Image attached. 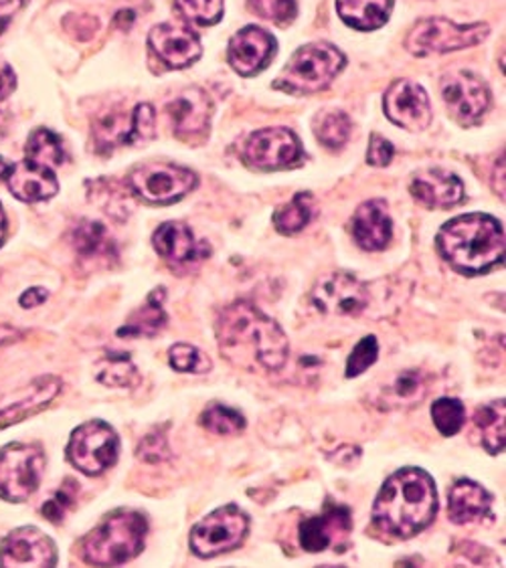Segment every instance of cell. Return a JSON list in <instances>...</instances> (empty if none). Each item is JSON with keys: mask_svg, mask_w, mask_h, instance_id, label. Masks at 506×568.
Wrapping results in <instances>:
<instances>
[{"mask_svg": "<svg viewBox=\"0 0 506 568\" xmlns=\"http://www.w3.org/2000/svg\"><path fill=\"white\" fill-rule=\"evenodd\" d=\"M219 353L245 371H282L290 356L289 336L276 320L270 318L252 302H233L215 320Z\"/></svg>", "mask_w": 506, "mask_h": 568, "instance_id": "cell-1", "label": "cell"}, {"mask_svg": "<svg viewBox=\"0 0 506 568\" xmlns=\"http://www.w3.org/2000/svg\"><path fill=\"white\" fill-rule=\"evenodd\" d=\"M436 481L422 467H403L383 484L373 506V524L383 535L414 538L434 523Z\"/></svg>", "mask_w": 506, "mask_h": 568, "instance_id": "cell-2", "label": "cell"}, {"mask_svg": "<svg viewBox=\"0 0 506 568\" xmlns=\"http://www.w3.org/2000/svg\"><path fill=\"white\" fill-rule=\"evenodd\" d=\"M436 247L442 260L462 275H483L505 260V229L495 216H456L439 229Z\"/></svg>", "mask_w": 506, "mask_h": 568, "instance_id": "cell-3", "label": "cell"}, {"mask_svg": "<svg viewBox=\"0 0 506 568\" xmlns=\"http://www.w3.org/2000/svg\"><path fill=\"white\" fill-rule=\"evenodd\" d=\"M146 535L149 520L142 511H112L81 540V557L93 567L126 565L144 550Z\"/></svg>", "mask_w": 506, "mask_h": 568, "instance_id": "cell-4", "label": "cell"}, {"mask_svg": "<svg viewBox=\"0 0 506 568\" xmlns=\"http://www.w3.org/2000/svg\"><path fill=\"white\" fill-rule=\"evenodd\" d=\"M345 68V55L331 43H312L298 49L277 78L276 90L292 95L316 93L333 83Z\"/></svg>", "mask_w": 506, "mask_h": 568, "instance_id": "cell-5", "label": "cell"}, {"mask_svg": "<svg viewBox=\"0 0 506 568\" xmlns=\"http://www.w3.org/2000/svg\"><path fill=\"white\" fill-rule=\"evenodd\" d=\"M486 37H488L486 24H456L448 19L434 17L415 24L407 34L405 47L417 58H429V55H444L449 51H461V49L478 45Z\"/></svg>", "mask_w": 506, "mask_h": 568, "instance_id": "cell-6", "label": "cell"}, {"mask_svg": "<svg viewBox=\"0 0 506 568\" xmlns=\"http://www.w3.org/2000/svg\"><path fill=\"white\" fill-rule=\"evenodd\" d=\"M196 174L171 162H149L130 172L126 184L132 194L150 205H173L196 189Z\"/></svg>", "mask_w": 506, "mask_h": 568, "instance_id": "cell-7", "label": "cell"}, {"mask_svg": "<svg viewBox=\"0 0 506 568\" xmlns=\"http://www.w3.org/2000/svg\"><path fill=\"white\" fill-rule=\"evenodd\" d=\"M250 532V518L237 506H223L211 511L191 528V550L199 558H215L240 548Z\"/></svg>", "mask_w": 506, "mask_h": 568, "instance_id": "cell-8", "label": "cell"}, {"mask_svg": "<svg viewBox=\"0 0 506 568\" xmlns=\"http://www.w3.org/2000/svg\"><path fill=\"white\" fill-rule=\"evenodd\" d=\"M45 474V454L39 445L12 444L0 449V498L29 500Z\"/></svg>", "mask_w": 506, "mask_h": 568, "instance_id": "cell-9", "label": "cell"}, {"mask_svg": "<svg viewBox=\"0 0 506 568\" xmlns=\"http://www.w3.org/2000/svg\"><path fill=\"white\" fill-rule=\"evenodd\" d=\"M120 454V439L104 420L83 423L71 433L68 459L85 476H100L115 466Z\"/></svg>", "mask_w": 506, "mask_h": 568, "instance_id": "cell-10", "label": "cell"}, {"mask_svg": "<svg viewBox=\"0 0 506 568\" xmlns=\"http://www.w3.org/2000/svg\"><path fill=\"white\" fill-rule=\"evenodd\" d=\"M371 285L353 273L334 272L323 275L311 292L312 306L326 316L357 318L371 306Z\"/></svg>", "mask_w": 506, "mask_h": 568, "instance_id": "cell-11", "label": "cell"}, {"mask_svg": "<svg viewBox=\"0 0 506 568\" xmlns=\"http://www.w3.org/2000/svg\"><path fill=\"white\" fill-rule=\"evenodd\" d=\"M242 156L257 171H284L302 159V146L289 128H264L245 140Z\"/></svg>", "mask_w": 506, "mask_h": 568, "instance_id": "cell-12", "label": "cell"}, {"mask_svg": "<svg viewBox=\"0 0 506 568\" xmlns=\"http://www.w3.org/2000/svg\"><path fill=\"white\" fill-rule=\"evenodd\" d=\"M442 95L452 118L462 125L476 124L490 105V91L470 71H452L442 80Z\"/></svg>", "mask_w": 506, "mask_h": 568, "instance_id": "cell-13", "label": "cell"}, {"mask_svg": "<svg viewBox=\"0 0 506 568\" xmlns=\"http://www.w3.org/2000/svg\"><path fill=\"white\" fill-rule=\"evenodd\" d=\"M152 245L164 262L181 272L193 270L211 257L208 241L196 240L191 227L176 221L162 223L152 235Z\"/></svg>", "mask_w": 506, "mask_h": 568, "instance_id": "cell-14", "label": "cell"}, {"mask_svg": "<svg viewBox=\"0 0 506 568\" xmlns=\"http://www.w3.org/2000/svg\"><path fill=\"white\" fill-rule=\"evenodd\" d=\"M383 108L393 124L409 132H422L432 122L429 98L424 88L414 81H393L389 90L385 91Z\"/></svg>", "mask_w": 506, "mask_h": 568, "instance_id": "cell-15", "label": "cell"}, {"mask_svg": "<svg viewBox=\"0 0 506 568\" xmlns=\"http://www.w3.org/2000/svg\"><path fill=\"white\" fill-rule=\"evenodd\" d=\"M55 542L39 528H17L0 545V567H55Z\"/></svg>", "mask_w": 506, "mask_h": 568, "instance_id": "cell-16", "label": "cell"}, {"mask_svg": "<svg viewBox=\"0 0 506 568\" xmlns=\"http://www.w3.org/2000/svg\"><path fill=\"white\" fill-rule=\"evenodd\" d=\"M166 114L173 122L174 136L189 144H195L205 140L211 128L213 103L203 90L183 91L166 105Z\"/></svg>", "mask_w": 506, "mask_h": 568, "instance_id": "cell-17", "label": "cell"}, {"mask_svg": "<svg viewBox=\"0 0 506 568\" xmlns=\"http://www.w3.org/2000/svg\"><path fill=\"white\" fill-rule=\"evenodd\" d=\"M351 530H353L351 510L343 504L328 501L321 516H311L300 523V546L311 555H318L336 545L338 538L351 535Z\"/></svg>", "mask_w": 506, "mask_h": 568, "instance_id": "cell-18", "label": "cell"}, {"mask_svg": "<svg viewBox=\"0 0 506 568\" xmlns=\"http://www.w3.org/2000/svg\"><path fill=\"white\" fill-rule=\"evenodd\" d=\"M149 45L162 65L184 69L201 58V41L195 31L179 23H164L150 31Z\"/></svg>", "mask_w": 506, "mask_h": 568, "instance_id": "cell-19", "label": "cell"}, {"mask_svg": "<svg viewBox=\"0 0 506 568\" xmlns=\"http://www.w3.org/2000/svg\"><path fill=\"white\" fill-rule=\"evenodd\" d=\"M61 385L63 383L58 376H43L37 378L29 387L17 388L11 395L0 398V429L45 409L47 405L58 397Z\"/></svg>", "mask_w": 506, "mask_h": 568, "instance_id": "cell-20", "label": "cell"}, {"mask_svg": "<svg viewBox=\"0 0 506 568\" xmlns=\"http://www.w3.org/2000/svg\"><path fill=\"white\" fill-rule=\"evenodd\" d=\"M276 53V39L260 27H245L230 41L231 68L240 75H255L270 63Z\"/></svg>", "mask_w": 506, "mask_h": 568, "instance_id": "cell-21", "label": "cell"}, {"mask_svg": "<svg viewBox=\"0 0 506 568\" xmlns=\"http://www.w3.org/2000/svg\"><path fill=\"white\" fill-rule=\"evenodd\" d=\"M429 393V376L419 368H407L383 381L373 393V405L381 410L409 409Z\"/></svg>", "mask_w": 506, "mask_h": 568, "instance_id": "cell-22", "label": "cell"}, {"mask_svg": "<svg viewBox=\"0 0 506 568\" xmlns=\"http://www.w3.org/2000/svg\"><path fill=\"white\" fill-rule=\"evenodd\" d=\"M409 193L427 209H449L464 199V184L456 174L442 169L417 172L409 184Z\"/></svg>", "mask_w": 506, "mask_h": 568, "instance_id": "cell-23", "label": "cell"}, {"mask_svg": "<svg viewBox=\"0 0 506 568\" xmlns=\"http://www.w3.org/2000/svg\"><path fill=\"white\" fill-rule=\"evenodd\" d=\"M7 186L19 201L23 203H41L53 199L59 191L55 172L45 166H39L31 160L12 164L7 172Z\"/></svg>", "mask_w": 506, "mask_h": 568, "instance_id": "cell-24", "label": "cell"}, {"mask_svg": "<svg viewBox=\"0 0 506 568\" xmlns=\"http://www.w3.org/2000/svg\"><path fill=\"white\" fill-rule=\"evenodd\" d=\"M353 237L365 251H383L393 237V221L387 203L375 199L358 206L353 215Z\"/></svg>", "mask_w": 506, "mask_h": 568, "instance_id": "cell-25", "label": "cell"}, {"mask_svg": "<svg viewBox=\"0 0 506 568\" xmlns=\"http://www.w3.org/2000/svg\"><path fill=\"white\" fill-rule=\"evenodd\" d=\"M490 510H493V496L480 484L462 478L449 489L448 516L452 523L458 526L480 523L486 516H493Z\"/></svg>", "mask_w": 506, "mask_h": 568, "instance_id": "cell-26", "label": "cell"}, {"mask_svg": "<svg viewBox=\"0 0 506 568\" xmlns=\"http://www.w3.org/2000/svg\"><path fill=\"white\" fill-rule=\"evenodd\" d=\"M71 243L83 262L110 265L118 260L114 240L100 221H80L71 233Z\"/></svg>", "mask_w": 506, "mask_h": 568, "instance_id": "cell-27", "label": "cell"}, {"mask_svg": "<svg viewBox=\"0 0 506 568\" xmlns=\"http://www.w3.org/2000/svg\"><path fill=\"white\" fill-rule=\"evenodd\" d=\"M164 297H166V290L164 287H156L150 292L146 297V304L140 306L126 324L118 329V336H126V338H154L159 332L164 329L169 316L164 312Z\"/></svg>", "mask_w": 506, "mask_h": 568, "instance_id": "cell-28", "label": "cell"}, {"mask_svg": "<svg viewBox=\"0 0 506 568\" xmlns=\"http://www.w3.org/2000/svg\"><path fill=\"white\" fill-rule=\"evenodd\" d=\"M393 0H336V11L348 27L375 31L387 23Z\"/></svg>", "mask_w": 506, "mask_h": 568, "instance_id": "cell-29", "label": "cell"}, {"mask_svg": "<svg viewBox=\"0 0 506 568\" xmlns=\"http://www.w3.org/2000/svg\"><path fill=\"white\" fill-rule=\"evenodd\" d=\"M505 398L483 405L474 413V427L480 435V444L490 455L505 452Z\"/></svg>", "mask_w": 506, "mask_h": 568, "instance_id": "cell-30", "label": "cell"}, {"mask_svg": "<svg viewBox=\"0 0 506 568\" xmlns=\"http://www.w3.org/2000/svg\"><path fill=\"white\" fill-rule=\"evenodd\" d=\"M132 114L118 112V114H108L93 125V142L95 149L102 154H110L112 150L120 146H132Z\"/></svg>", "mask_w": 506, "mask_h": 568, "instance_id": "cell-31", "label": "cell"}, {"mask_svg": "<svg viewBox=\"0 0 506 568\" xmlns=\"http://www.w3.org/2000/svg\"><path fill=\"white\" fill-rule=\"evenodd\" d=\"M24 152H27V160L36 162L39 166L51 169V171L59 169L65 160L61 138L55 132L47 130V128L33 130V134L27 140Z\"/></svg>", "mask_w": 506, "mask_h": 568, "instance_id": "cell-32", "label": "cell"}, {"mask_svg": "<svg viewBox=\"0 0 506 568\" xmlns=\"http://www.w3.org/2000/svg\"><path fill=\"white\" fill-rule=\"evenodd\" d=\"M88 186L93 189L90 199L102 206L108 215L114 219H126L132 213V191L128 184H118V182L102 179V181L90 182Z\"/></svg>", "mask_w": 506, "mask_h": 568, "instance_id": "cell-33", "label": "cell"}, {"mask_svg": "<svg viewBox=\"0 0 506 568\" xmlns=\"http://www.w3.org/2000/svg\"><path fill=\"white\" fill-rule=\"evenodd\" d=\"M98 381L105 387L128 388L139 385L140 375L130 354L110 353L98 363Z\"/></svg>", "mask_w": 506, "mask_h": 568, "instance_id": "cell-34", "label": "cell"}, {"mask_svg": "<svg viewBox=\"0 0 506 568\" xmlns=\"http://www.w3.org/2000/svg\"><path fill=\"white\" fill-rule=\"evenodd\" d=\"M312 194L296 193L289 205H282L274 213V227L282 235H296L311 225Z\"/></svg>", "mask_w": 506, "mask_h": 568, "instance_id": "cell-35", "label": "cell"}, {"mask_svg": "<svg viewBox=\"0 0 506 568\" xmlns=\"http://www.w3.org/2000/svg\"><path fill=\"white\" fill-rule=\"evenodd\" d=\"M199 425L215 435H237L245 429V417L237 409H231L221 403H211L208 409L201 413Z\"/></svg>", "mask_w": 506, "mask_h": 568, "instance_id": "cell-36", "label": "cell"}, {"mask_svg": "<svg viewBox=\"0 0 506 568\" xmlns=\"http://www.w3.org/2000/svg\"><path fill=\"white\" fill-rule=\"evenodd\" d=\"M432 420L444 437H454L466 423V407L461 398L442 397L432 405Z\"/></svg>", "mask_w": 506, "mask_h": 568, "instance_id": "cell-37", "label": "cell"}, {"mask_svg": "<svg viewBox=\"0 0 506 568\" xmlns=\"http://www.w3.org/2000/svg\"><path fill=\"white\" fill-rule=\"evenodd\" d=\"M169 364L176 373H184V375H205L213 368L208 354L201 353L193 344H184V342H179L169 348Z\"/></svg>", "mask_w": 506, "mask_h": 568, "instance_id": "cell-38", "label": "cell"}, {"mask_svg": "<svg viewBox=\"0 0 506 568\" xmlns=\"http://www.w3.org/2000/svg\"><path fill=\"white\" fill-rule=\"evenodd\" d=\"M351 118L345 112H328L316 122V138L326 149L336 150L345 146L351 138Z\"/></svg>", "mask_w": 506, "mask_h": 568, "instance_id": "cell-39", "label": "cell"}, {"mask_svg": "<svg viewBox=\"0 0 506 568\" xmlns=\"http://www.w3.org/2000/svg\"><path fill=\"white\" fill-rule=\"evenodd\" d=\"M174 7L186 21L201 27L219 23L223 17V0H174Z\"/></svg>", "mask_w": 506, "mask_h": 568, "instance_id": "cell-40", "label": "cell"}, {"mask_svg": "<svg viewBox=\"0 0 506 568\" xmlns=\"http://www.w3.org/2000/svg\"><path fill=\"white\" fill-rule=\"evenodd\" d=\"M380 358V341L377 336H365L361 338L357 346L353 348V353L346 361V378H357L363 375L367 368L377 363Z\"/></svg>", "mask_w": 506, "mask_h": 568, "instance_id": "cell-41", "label": "cell"}, {"mask_svg": "<svg viewBox=\"0 0 506 568\" xmlns=\"http://www.w3.org/2000/svg\"><path fill=\"white\" fill-rule=\"evenodd\" d=\"M252 11L265 21L276 24H290L296 19V0H250Z\"/></svg>", "mask_w": 506, "mask_h": 568, "instance_id": "cell-42", "label": "cell"}, {"mask_svg": "<svg viewBox=\"0 0 506 568\" xmlns=\"http://www.w3.org/2000/svg\"><path fill=\"white\" fill-rule=\"evenodd\" d=\"M140 462L144 464H162L171 457V447H169V439L164 433L154 429L149 435L142 437V442L136 449Z\"/></svg>", "mask_w": 506, "mask_h": 568, "instance_id": "cell-43", "label": "cell"}, {"mask_svg": "<svg viewBox=\"0 0 506 568\" xmlns=\"http://www.w3.org/2000/svg\"><path fill=\"white\" fill-rule=\"evenodd\" d=\"M154 124H156V115H154V108L150 105V103H140L134 108V112H132V128H134V132H132V140H134V144H144V142H149L154 138Z\"/></svg>", "mask_w": 506, "mask_h": 568, "instance_id": "cell-44", "label": "cell"}, {"mask_svg": "<svg viewBox=\"0 0 506 568\" xmlns=\"http://www.w3.org/2000/svg\"><path fill=\"white\" fill-rule=\"evenodd\" d=\"M73 486H75L73 481H68L65 488L59 489L51 500L45 501L41 511H43V516L49 523L59 524L63 520L65 511L70 510L71 504L75 500V488Z\"/></svg>", "mask_w": 506, "mask_h": 568, "instance_id": "cell-45", "label": "cell"}, {"mask_svg": "<svg viewBox=\"0 0 506 568\" xmlns=\"http://www.w3.org/2000/svg\"><path fill=\"white\" fill-rule=\"evenodd\" d=\"M393 154H395V149L389 140L381 138L380 134L371 136L367 150V162L371 166H389Z\"/></svg>", "mask_w": 506, "mask_h": 568, "instance_id": "cell-46", "label": "cell"}, {"mask_svg": "<svg viewBox=\"0 0 506 568\" xmlns=\"http://www.w3.org/2000/svg\"><path fill=\"white\" fill-rule=\"evenodd\" d=\"M334 454L336 455H331V462H334L336 466H357V462L361 459V449L353 447V445H343V447H338V452H334Z\"/></svg>", "mask_w": 506, "mask_h": 568, "instance_id": "cell-47", "label": "cell"}, {"mask_svg": "<svg viewBox=\"0 0 506 568\" xmlns=\"http://www.w3.org/2000/svg\"><path fill=\"white\" fill-rule=\"evenodd\" d=\"M17 88V75L9 63L0 61V102L7 100Z\"/></svg>", "mask_w": 506, "mask_h": 568, "instance_id": "cell-48", "label": "cell"}, {"mask_svg": "<svg viewBox=\"0 0 506 568\" xmlns=\"http://www.w3.org/2000/svg\"><path fill=\"white\" fill-rule=\"evenodd\" d=\"M23 7V0H0V34L9 27L12 17Z\"/></svg>", "mask_w": 506, "mask_h": 568, "instance_id": "cell-49", "label": "cell"}, {"mask_svg": "<svg viewBox=\"0 0 506 568\" xmlns=\"http://www.w3.org/2000/svg\"><path fill=\"white\" fill-rule=\"evenodd\" d=\"M47 297H49L47 290H43V287H33V290L24 292L23 296H21V306L27 307V310H29V307L41 306Z\"/></svg>", "mask_w": 506, "mask_h": 568, "instance_id": "cell-50", "label": "cell"}, {"mask_svg": "<svg viewBox=\"0 0 506 568\" xmlns=\"http://www.w3.org/2000/svg\"><path fill=\"white\" fill-rule=\"evenodd\" d=\"M132 21H134V12L132 11L118 12V17H115V23L120 24L122 29H130Z\"/></svg>", "mask_w": 506, "mask_h": 568, "instance_id": "cell-51", "label": "cell"}, {"mask_svg": "<svg viewBox=\"0 0 506 568\" xmlns=\"http://www.w3.org/2000/svg\"><path fill=\"white\" fill-rule=\"evenodd\" d=\"M4 233H7V216H4V211H2V205H0V245L4 241Z\"/></svg>", "mask_w": 506, "mask_h": 568, "instance_id": "cell-52", "label": "cell"}, {"mask_svg": "<svg viewBox=\"0 0 506 568\" xmlns=\"http://www.w3.org/2000/svg\"><path fill=\"white\" fill-rule=\"evenodd\" d=\"M9 169H11V164L0 156V179H4V176H7Z\"/></svg>", "mask_w": 506, "mask_h": 568, "instance_id": "cell-53", "label": "cell"}]
</instances>
